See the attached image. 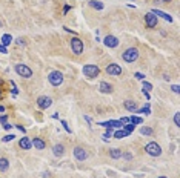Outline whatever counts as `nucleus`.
<instances>
[{
    "label": "nucleus",
    "mask_w": 180,
    "mask_h": 178,
    "mask_svg": "<svg viewBox=\"0 0 180 178\" xmlns=\"http://www.w3.org/2000/svg\"><path fill=\"white\" fill-rule=\"evenodd\" d=\"M11 85H12V91H11V92H12V95H17V94H19V91H17V88H15V83H14V82H11Z\"/></svg>",
    "instance_id": "72a5a7b5"
},
{
    "label": "nucleus",
    "mask_w": 180,
    "mask_h": 178,
    "mask_svg": "<svg viewBox=\"0 0 180 178\" xmlns=\"http://www.w3.org/2000/svg\"><path fill=\"white\" fill-rule=\"evenodd\" d=\"M174 125H176L177 128L180 126V114H179V112H176V114H174Z\"/></svg>",
    "instance_id": "c85d7f7f"
},
{
    "label": "nucleus",
    "mask_w": 180,
    "mask_h": 178,
    "mask_svg": "<svg viewBox=\"0 0 180 178\" xmlns=\"http://www.w3.org/2000/svg\"><path fill=\"white\" fill-rule=\"evenodd\" d=\"M122 58H123L126 63H134L135 60L138 58V49H137V48H128V49L122 54Z\"/></svg>",
    "instance_id": "20e7f679"
},
{
    "label": "nucleus",
    "mask_w": 180,
    "mask_h": 178,
    "mask_svg": "<svg viewBox=\"0 0 180 178\" xmlns=\"http://www.w3.org/2000/svg\"><path fill=\"white\" fill-rule=\"evenodd\" d=\"M103 43L106 48H117L119 46V39L116 36H106L103 39Z\"/></svg>",
    "instance_id": "9d476101"
},
{
    "label": "nucleus",
    "mask_w": 180,
    "mask_h": 178,
    "mask_svg": "<svg viewBox=\"0 0 180 178\" xmlns=\"http://www.w3.org/2000/svg\"><path fill=\"white\" fill-rule=\"evenodd\" d=\"M88 3H90L91 8H94V9H97V11H102V9H103V3L99 2V0H90Z\"/></svg>",
    "instance_id": "a211bd4d"
},
{
    "label": "nucleus",
    "mask_w": 180,
    "mask_h": 178,
    "mask_svg": "<svg viewBox=\"0 0 180 178\" xmlns=\"http://www.w3.org/2000/svg\"><path fill=\"white\" fill-rule=\"evenodd\" d=\"M68 11H69V5H66V6H65V8H63V12H65V14H66V12H68Z\"/></svg>",
    "instance_id": "79ce46f5"
},
{
    "label": "nucleus",
    "mask_w": 180,
    "mask_h": 178,
    "mask_svg": "<svg viewBox=\"0 0 180 178\" xmlns=\"http://www.w3.org/2000/svg\"><path fill=\"white\" fill-rule=\"evenodd\" d=\"M15 42H17V44H25V40H23L22 37H19V39H15Z\"/></svg>",
    "instance_id": "58836bf2"
},
{
    "label": "nucleus",
    "mask_w": 180,
    "mask_h": 178,
    "mask_svg": "<svg viewBox=\"0 0 180 178\" xmlns=\"http://www.w3.org/2000/svg\"><path fill=\"white\" fill-rule=\"evenodd\" d=\"M11 128H14V126H11L9 123H5V125H3V129H5V131H9Z\"/></svg>",
    "instance_id": "c9c22d12"
},
{
    "label": "nucleus",
    "mask_w": 180,
    "mask_h": 178,
    "mask_svg": "<svg viewBox=\"0 0 180 178\" xmlns=\"http://www.w3.org/2000/svg\"><path fill=\"white\" fill-rule=\"evenodd\" d=\"M137 114H145V115H149L151 111H149V103H146V108H142V109H135Z\"/></svg>",
    "instance_id": "4be33fe9"
},
{
    "label": "nucleus",
    "mask_w": 180,
    "mask_h": 178,
    "mask_svg": "<svg viewBox=\"0 0 180 178\" xmlns=\"http://www.w3.org/2000/svg\"><path fill=\"white\" fill-rule=\"evenodd\" d=\"M19 146H20L23 150H29V149L33 147V144H31V138H28V137H22V138L19 140Z\"/></svg>",
    "instance_id": "f8f14e48"
},
{
    "label": "nucleus",
    "mask_w": 180,
    "mask_h": 178,
    "mask_svg": "<svg viewBox=\"0 0 180 178\" xmlns=\"http://www.w3.org/2000/svg\"><path fill=\"white\" fill-rule=\"evenodd\" d=\"M123 108H125L126 111H130V112H135L137 104H135V101H133V100H125V101H123Z\"/></svg>",
    "instance_id": "f3484780"
},
{
    "label": "nucleus",
    "mask_w": 180,
    "mask_h": 178,
    "mask_svg": "<svg viewBox=\"0 0 180 178\" xmlns=\"http://www.w3.org/2000/svg\"><path fill=\"white\" fill-rule=\"evenodd\" d=\"M123 128H125V131L126 132H134V129H135V126L133 125V123H126V125H123Z\"/></svg>",
    "instance_id": "393cba45"
},
{
    "label": "nucleus",
    "mask_w": 180,
    "mask_h": 178,
    "mask_svg": "<svg viewBox=\"0 0 180 178\" xmlns=\"http://www.w3.org/2000/svg\"><path fill=\"white\" fill-rule=\"evenodd\" d=\"M51 104H52V100H51V97L42 95V97H39V98H37V106H39L40 109H48Z\"/></svg>",
    "instance_id": "1a4fd4ad"
},
{
    "label": "nucleus",
    "mask_w": 180,
    "mask_h": 178,
    "mask_svg": "<svg viewBox=\"0 0 180 178\" xmlns=\"http://www.w3.org/2000/svg\"><path fill=\"white\" fill-rule=\"evenodd\" d=\"M122 157H125L126 160H131V158H133V155H131V154H123V152H122Z\"/></svg>",
    "instance_id": "4c0bfd02"
},
{
    "label": "nucleus",
    "mask_w": 180,
    "mask_h": 178,
    "mask_svg": "<svg viewBox=\"0 0 180 178\" xmlns=\"http://www.w3.org/2000/svg\"><path fill=\"white\" fill-rule=\"evenodd\" d=\"M152 132H154V131H152L151 128H148V126H143V128L140 129V134H142V135H152Z\"/></svg>",
    "instance_id": "b1692460"
},
{
    "label": "nucleus",
    "mask_w": 180,
    "mask_h": 178,
    "mask_svg": "<svg viewBox=\"0 0 180 178\" xmlns=\"http://www.w3.org/2000/svg\"><path fill=\"white\" fill-rule=\"evenodd\" d=\"M109 155H111V158L117 160V158H120V157H122V150H120V149H117V147H112V149L109 150Z\"/></svg>",
    "instance_id": "6ab92c4d"
},
{
    "label": "nucleus",
    "mask_w": 180,
    "mask_h": 178,
    "mask_svg": "<svg viewBox=\"0 0 180 178\" xmlns=\"http://www.w3.org/2000/svg\"><path fill=\"white\" fill-rule=\"evenodd\" d=\"M82 72H83V75L86 78H95L100 74V68L97 65H85L82 68Z\"/></svg>",
    "instance_id": "f257e3e1"
},
{
    "label": "nucleus",
    "mask_w": 180,
    "mask_h": 178,
    "mask_svg": "<svg viewBox=\"0 0 180 178\" xmlns=\"http://www.w3.org/2000/svg\"><path fill=\"white\" fill-rule=\"evenodd\" d=\"M31 144H33L36 149H39V150H43V149L46 147V143H45V141H43L42 138H37V137L31 140Z\"/></svg>",
    "instance_id": "ddd939ff"
},
{
    "label": "nucleus",
    "mask_w": 180,
    "mask_h": 178,
    "mask_svg": "<svg viewBox=\"0 0 180 178\" xmlns=\"http://www.w3.org/2000/svg\"><path fill=\"white\" fill-rule=\"evenodd\" d=\"M14 138H15V137H14V135H12V134H9V135H5V137H3V138H2V140H3V141H5V143H8V141H12V140H14Z\"/></svg>",
    "instance_id": "c756f323"
},
{
    "label": "nucleus",
    "mask_w": 180,
    "mask_h": 178,
    "mask_svg": "<svg viewBox=\"0 0 180 178\" xmlns=\"http://www.w3.org/2000/svg\"><path fill=\"white\" fill-rule=\"evenodd\" d=\"M0 94H2V92H0Z\"/></svg>",
    "instance_id": "8fccbe9b"
},
{
    "label": "nucleus",
    "mask_w": 180,
    "mask_h": 178,
    "mask_svg": "<svg viewBox=\"0 0 180 178\" xmlns=\"http://www.w3.org/2000/svg\"><path fill=\"white\" fill-rule=\"evenodd\" d=\"M130 123H133V125H140V123H143V120H142L140 117H131V118H130Z\"/></svg>",
    "instance_id": "bb28decb"
},
{
    "label": "nucleus",
    "mask_w": 180,
    "mask_h": 178,
    "mask_svg": "<svg viewBox=\"0 0 180 178\" xmlns=\"http://www.w3.org/2000/svg\"><path fill=\"white\" fill-rule=\"evenodd\" d=\"M15 128H17V129H19V131H20L22 134H25V132H26V129H25V128H23L22 125H15Z\"/></svg>",
    "instance_id": "f704fd0d"
},
{
    "label": "nucleus",
    "mask_w": 180,
    "mask_h": 178,
    "mask_svg": "<svg viewBox=\"0 0 180 178\" xmlns=\"http://www.w3.org/2000/svg\"><path fill=\"white\" fill-rule=\"evenodd\" d=\"M108 131L103 134V141H108L109 138H111V132H112V128H106Z\"/></svg>",
    "instance_id": "a878e982"
},
{
    "label": "nucleus",
    "mask_w": 180,
    "mask_h": 178,
    "mask_svg": "<svg viewBox=\"0 0 180 178\" xmlns=\"http://www.w3.org/2000/svg\"><path fill=\"white\" fill-rule=\"evenodd\" d=\"M8 167H9V161L6 160V158H0V171H8Z\"/></svg>",
    "instance_id": "412c9836"
},
{
    "label": "nucleus",
    "mask_w": 180,
    "mask_h": 178,
    "mask_svg": "<svg viewBox=\"0 0 180 178\" xmlns=\"http://www.w3.org/2000/svg\"><path fill=\"white\" fill-rule=\"evenodd\" d=\"M151 12H152L154 15H157V17H162V19H165V20H166V22H169V23L173 22V17H171L169 14L163 12V11H159V9H152Z\"/></svg>",
    "instance_id": "4468645a"
},
{
    "label": "nucleus",
    "mask_w": 180,
    "mask_h": 178,
    "mask_svg": "<svg viewBox=\"0 0 180 178\" xmlns=\"http://www.w3.org/2000/svg\"><path fill=\"white\" fill-rule=\"evenodd\" d=\"M0 85H2V80H0Z\"/></svg>",
    "instance_id": "de8ad7c7"
},
{
    "label": "nucleus",
    "mask_w": 180,
    "mask_h": 178,
    "mask_svg": "<svg viewBox=\"0 0 180 178\" xmlns=\"http://www.w3.org/2000/svg\"><path fill=\"white\" fill-rule=\"evenodd\" d=\"M14 71H15L20 77H23V78H31V77H33V69H31L29 66L23 65V63L14 65Z\"/></svg>",
    "instance_id": "f03ea898"
},
{
    "label": "nucleus",
    "mask_w": 180,
    "mask_h": 178,
    "mask_svg": "<svg viewBox=\"0 0 180 178\" xmlns=\"http://www.w3.org/2000/svg\"><path fill=\"white\" fill-rule=\"evenodd\" d=\"M145 152L149 155V157H160L162 155V147L160 144H157L156 141H151L145 146Z\"/></svg>",
    "instance_id": "7ed1b4c3"
},
{
    "label": "nucleus",
    "mask_w": 180,
    "mask_h": 178,
    "mask_svg": "<svg viewBox=\"0 0 180 178\" xmlns=\"http://www.w3.org/2000/svg\"><path fill=\"white\" fill-rule=\"evenodd\" d=\"M171 91H173L174 94H179V92H180V88H179V85H173V86H171Z\"/></svg>",
    "instance_id": "473e14b6"
},
{
    "label": "nucleus",
    "mask_w": 180,
    "mask_h": 178,
    "mask_svg": "<svg viewBox=\"0 0 180 178\" xmlns=\"http://www.w3.org/2000/svg\"><path fill=\"white\" fill-rule=\"evenodd\" d=\"M151 89H152V85H151V83H148V82H145V80H143V88H142V91H146V92H149V91H151Z\"/></svg>",
    "instance_id": "cd10ccee"
},
{
    "label": "nucleus",
    "mask_w": 180,
    "mask_h": 178,
    "mask_svg": "<svg viewBox=\"0 0 180 178\" xmlns=\"http://www.w3.org/2000/svg\"><path fill=\"white\" fill-rule=\"evenodd\" d=\"M69 44H71V51H72L76 55H80V54L83 52V42H82L77 36H74V37L71 39Z\"/></svg>",
    "instance_id": "423d86ee"
},
{
    "label": "nucleus",
    "mask_w": 180,
    "mask_h": 178,
    "mask_svg": "<svg viewBox=\"0 0 180 178\" xmlns=\"http://www.w3.org/2000/svg\"><path fill=\"white\" fill-rule=\"evenodd\" d=\"M122 68H120V65H117V63H111V65H108L106 66V74L108 75H122Z\"/></svg>",
    "instance_id": "6e6552de"
},
{
    "label": "nucleus",
    "mask_w": 180,
    "mask_h": 178,
    "mask_svg": "<svg viewBox=\"0 0 180 178\" xmlns=\"http://www.w3.org/2000/svg\"><path fill=\"white\" fill-rule=\"evenodd\" d=\"M159 178H168V177H165V175H160V177H159Z\"/></svg>",
    "instance_id": "a18cd8bd"
},
{
    "label": "nucleus",
    "mask_w": 180,
    "mask_h": 178,
    "mask_svg": "<svg viewBox=\"0 0 180 178\" xmlns=\"http://www.w3.org/2000/svg\"><path fill=\"white\" fill-rule=\"evenodd\" d=\"M133 2H134V0H133Z\"/></svg>",
    "instance_id": "09e8293b"
},
{
    "label": "nucleus",
    "mask_w": 180,
    "mask_h": 178,
    "mask_svg": "<svg viewBox=\"0 0 180 178\" xmlns=\"http://www.w3.org/2000/svg\"><path fill=\"white\" fill-rule=\"evenodd\" d=\"M6 120H8L6 115H2V117H0V123H6Z\"/></svg>",
    "instance_id": "a19ab883"
},
{
    "label": "nucleus",
    "mask_w": 180,
    "mask_h": 178,
    "mask_svg": "<svg viewBox=\"0 0 180 178\" xmlns=\"http://www.w3.org/2000/svg\"><path fill=\"white\" fill-rule=\"evenodd\" d=\"M60 123H62V126H63V129H65V131H66V132H68V134H71V128H69V126H68V123H66V121H65V120H62V121H60Z\"/></svg>",
    "instance_id": "7c9ffc66"
},
{
    "label": "nucleus",
    "mask_w": 180,
    "mask_h": 178,
    "mask_svg": "<svg viewBox=\"0 0 180 178\" xmlns=\"http://www.w3.org/2000/svg\"><path fill=\"white\" fill-rule=\"evenodd\" d=\"M11 43H12V37H11L9 34H3V36H2V43L0 44L8 46V44H11Z\"/></svg>",
    "instance_id": "aec40b11"
},
{
    "label": "nucleus",
    "mask_w": 180,
    "mask_h": 178,
    "mask_svg": "<svg viewBox=\"0 0 180 178\" xmlns=\"http://www.w3.org/2000/svg\"><path fill=\"white\" fill-rule=\"evenodd\" d=\"M128 135H130V132H126V131H116V132H114V137L119 138V140L123 138V137H128Z\"/></svg>",
    "instance_id": "5701e85b"
},
{
    "label": "nucleus",
    "mask_w": 180,
    "mask_h": 178,
    "mask_svg": "<svg viewBox=\"0 0 180 178\" xmlns=\"http://www.w3.org/2000/svg\"><path fill=\"white\" fill-rule=\"evenodd\" d=\"M162 2H163V3H169L171 0H162Z\"/></svg>",
    "instance_id": "c03bdc74"
},
{
    "label": "nucleus",
    "mask_w": 180,
    "mask_h": 178,
    "mask_svg": "<svg viewBox=\"0 0 180 178\" xmlns=\"http://www.w3.org/2000/svg\"><path fill=\"white\" fill-rule=\"evenodd\" d=\"M63 154H65V146L63 144H55L52 147V155L54 157H62Z\"/></svg>",
    "instance_id": "dca6fc26"
},
{
    "label": "nucleus",
    "mask_w": 180,
    "mask_h": 178,
    "mask_svg": "<svg viewBox=\"0 0 180 178\" xmlns=\"http://www.w3.org/2000/svg\"><path fill=\"white\" fill-rule=\"evenodd\" d=\"M99 89H100V92H103V94H111V92H112V85H109L108 82H102V83L99 85Z\"/></svg>",
    "instance_id": "2eb2a0df"
},
{
    "label": "nucleus",
    "mask_w": 180,
    "mask_h": 178,
    "mask_svg": "<svg viewBox=\"0 0 180 178\" xmlns=\"http://www.w3.org/2000/svg\"><path fill=\"white\" fill-rule=\"evenodd\" d=\"M48 82H49L52 86H60V85L63 83V74H62L60 71H52V72H49V75H48Z\"/></svg>",
    "instance_id": "39448f33"
},
{
    "label": "nucleus",
    "mask_w": 180,
    "mask_h": 178,
    "mask_svg": "<svg viewBox=\"0 0 180 178\" xmlns=\"http://www.w3.org/2000/svg\"><path fill=\"white\" fill-rule=\"evenodd\" d=\"M157 15H154L152 12H148V14H145V23H146V28H149V29H154L156 26H157Z\"/></svg>",
    "instance_id": "0eeeda50"
},
{
    "label": "nucleus",
    "mask_w": 180,
    "mask_h": 178,
    "mask_svg": "<svg viewBox=\"0 0 180 178\" xmlns=\"http://www.w3.org/2000/svg\"><path fill=\"white\" fill-rule=\"evenodd\" d=\"M0 28H2V22H0Z\"/></svg>",
    "instance_id": "49530a36"
},
{
    "label": "nucleus",
    "mask_w": 180,
    "mask_h": 178,
    "mask_svg": "<svg viewBox=\"0 0 180 178\" xmlns=\"http://www.w3.org/2000/svg\"><path fill=\"white\" fill-rule=\"evenodd\" d=\"M163 78H165V80H166V82H169V78H171V77H169V75H168V74H165V75H163Z\"/></svg>",
    "instance_id": "37998d69"
},
{
    "label": "nucleus",
    "mask_w": 180,
    "mask_h": 178,
    "mask_svg": "<svg viewBox=\"0 0 180 178\" xmlns=\"http://www.w3.org/2000/svg\"><path fill=\"white\" fill-rule=\"evenodd\" d=\"M134 77L137 78V80H142V82L145 80V75H143V74H140V72H135V74H134Z\"/></svg>",
    "instance_id": "2f4dec72"
},
{
    "label": "nucleus",
    "mask_w": 180,
    "mask_h": 178,
    "mask_svg": "<svg viewBox=\"0 0 180 178\" xmlns=\"http://www.w3.org/2000/svg\"><path fill=\"white\" fill-rule=\"evenodd\" d=\"M142 92H143V95H145V98H146V100H149V98H151L149 92H146V91H142Z\"/></svg>",
    "instance_id": "ea45409f"
},
{
    "label": "nucleus",
    "mask_w": 180,
    "mask_h": 178,
    "mask_svg": "<svg viewBox=\"0 0 180 178\" xmlns=\"http://www.w3.org/2000/svg\"><path fill=\"white\" fill-rule=\"evenodd\" d=\"M74 157H76V160H79V161H85V160L88 158V152H86L83 147H74Z\"/></svg>",
    "instance_id": "9b49d317"
},
{
    "label": "nucleus",
    "mask_w": 180,
    "mask_h": 178,
    "mask_svg": "<svg viewBox=\"0 0 180 178\" xmlns=\"http://www.w3.org/2000/svg\"><path fill=\"white\" fill-rule=\"evenodd\" d=\"M0 52H2V54H6V52H8V49H6V46H3V44H0Z\"/></svg>",
    "instance_id": "e433bc0d"
}]
</instances>
